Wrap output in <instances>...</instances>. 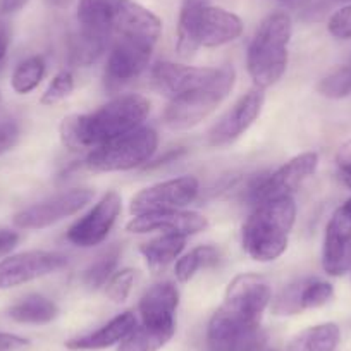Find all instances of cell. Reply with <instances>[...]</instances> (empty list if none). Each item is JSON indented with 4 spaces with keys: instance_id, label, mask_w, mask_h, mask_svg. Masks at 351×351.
I'll list each match as a JSON object with an SVG mask.
<instances>
[{
    "instance_id": "15",
    "label": "cell",
    "mask_w": 351,
    "mask_h": 351,
    "mask_svg": "<svg viewBox=\"0 0 351 351\" xmlns=\"http://www.w3.org/2000/svg\"><path fill=\"white\" fill-rule=\"evenodd\" d=\"M265 95L260 88H255L243 95L208 131V143L212 147H226L234 143L250 130L260 116Z\"/></svg>"
},
{
    "instance_id": "35",
    "label": "cell",
    "mask_w": 351,
    "mask_h": 351,
    "mask_svg": "<svg viewBox=\"0 0 351 351\" xmlns=\"http://www.w3.org/2000/svg\"><path fill=\"white\" fill-rule=\"evenodd\" d=\"M327 29L334 38L350 40L351 38V5L341 8L339 11L330 16L327 23Z\"/></svg>"
},
{
    "instance_id": "34",
    "label": "cell",
    "mask_w": 351,
    "mask_h": 351,
    "mask_svg": "<svg viewBox=\"0 0 351 351\" xmlns=\"http://www.w3.org/2000/svg\"><path fill=\"white\" fill-rule=\"evenodd\" d=\"M134 278H136V271L133 269H123V271L116 272L106 285L107 298L114 303L126 302L131 288H133Z\"/></svg>"
},
{
    "instance_id": "3",
    "label": "cell",
    "mask_w": 351,
    "mask_h": 351,
    "mask_svg": "<svg viewBox=\"0 0 351 351\" xmlns=\"http://www.w3.org/2000/svg\"><path fill=\"white\" fill-rule=\"evenodd\" d=\"M293 23L286 12H272L260 23L248 47V73L258 88L278 83L288 66Z\"/></svg>"
},
{
    "instance_id": "16",
    "label": "cell",
    "mask_w": 351,
    "mask_h": 351,
    "mask_svg": "<svg viewBox=\"0 0 351 351\" xmlns=\"http://www.w3.org/2000/svg\"><path fill=\"white\" fill-rule=\"evenodd\" d=\"M334 298V288L322 279H300L286 286L272 302L276 315H296L305 310L320 308Z\"/></svg>"
},
{
    "instance_id": "22",
    "label": "cell",
    "mask_w": 351,
    "mask_h": 351,
    "mask_svg": "<svg viewBox=\"0 0 351 351\" xmlns=\"http://www.w3.org/2000/svg\"><path fill=\"white\" fill-rule=\"evenodd\" d=\"M243 33V21L234 12L208 4L204 9L198 26V45L215 49L234 42Z\"/></svg>"
},
{
    "instance_id": "11",
    "label": "cell",
    "mask_w": 351,
    "mask_h": 351,
    "mask_svg": "<svg viewBox=\"0 0 351 351\" xmlns=\"http://www.w3.org/2000/svg\"><path fill=\"white\" fill-rule=\"evenodd\" d=\"M123 210V198L117 191L104 195L93 208L77 219L67 231V241L80 248H92L100 245L109 236Z\"/></svg>"
},
{
    "instance_id": "43",
    "label": "cell",
    "mask_w": 351,
    "mask_h": 351,
    "mask_svg": "<svg viewBox=\"0 0 351 351\" xmlns=\"http://www.w3.org/2000/svg\"><path fill=\"white\" fill-rule=\"evenodd\" d=\"M49 2L52 5H56V8H67L73 0H49Z\"/></svg>"
},
{
    "instance_id": "42",
    "label": "cell",
    "mask_w": 351,
    "mask_h": 351,
    "mask_svg": "<svg viewBox=\"0 0 351 351\" xmlns=\"http://www.w3.org/2000/svg\"><path fill=\"white\" fill-rule=\"evenodd\" d=\"M341 181L351 190V167L341 169Z\"/></svg>"
},
{
    "instance_id": "13",
    "label": "cell",
    "mask_w": 351,
    "mask_h": 351,
    "mask_svg": "<svg viewBox=\"0 0 351 351\" xmlns=\"http://www.w3.org/2000/svg\"><path fill=\"white\" fill-rule=\"evenodd\" d=\"M93 191L86 188H76L66 193L56 195L45 202L32 205L19 214H16L14 224L19 229H43L69 215L77 214L93 200Z\"/></svg>"
},
{
    "instance_id": "1",
    "label": "cell",
    "mask_w": 351,
    "mask_h": 351,
    "mask_svg": "<svg viewBox=\"0 0 351 351\" xmlns=\"http://www.w3.org/2000/svg\"><path fill=\"white\" fill-rule=\"evenodd\" d=\"M148 114L150 102L145 97L119 95L95 112L66 117L60 124V138L73 152L97 148L141 128Z\"/></svg>"
},
{
    "instance_id": "6",
    "label": "cell",
    "mask_w": 351,
    "mask_h": 351,
    "mask_svg": "<svg viewBox=\"0 0 351 351\" xmlns=\"http://www.w3.org/2000/svg\"><path fill=\"white\" fill-rule=\"evenodd\" d=\"M157 133L152 128L141 126L93 148L86 157V167L93 172L130 171L147 164L157 150Z\"/></svg>"
},
{
    "instance_id": "29",
    "label": "cell",
    "mask_w": 351,
    "mask_h": 351,
    "mask_svg": "<svg viewBox=\"0 0 351 351\" xmlns=\"http://www.w3.org/2000/svg\"><path fill=\"white\" fill-rule=\"evenodd\" d=\"M174 332L154 330L145 326H136L126 339L121 341L117 351H158L172 339Z\"/></svg>"
},
{
    "instance_id": "24",
    "label": "cell",
    "mask_w": 351,
    "mask_h": 351,
    "mask_svg": "<svg viewBox=\"0 0 351 351\" xmlns=\"http://www.w3.org/2000/svg\"><path fill=\"white\" fill-rule=\"evenodd\" d=\"M210 0H183L181 2L180 21H178V53L184 59L195 56L198 45V26L202 12Z\"/></svg>"
},
{
    "instance_id": "40",
    "label": "cell",
    "mask_w": 351,
    "mask_h": 351,
    "mask_svg": "<svg viewBox=\"0 0 351 351\" xmlns=\"http://www.w3.org/2000/svg\"><path fill=\"white\" fill-rule=\"evenodd\" d=\"M29 0H0V14L9 16L25 9Z\"/></svg>"
},
{
    "instance_id": "44",
    "label": "cell",
    "mask_w": 351,
    "mask_h": 351,
    "mask_svg": "<svg viewBox=\"0 0 351 351\" xmlns=\"http://www.w3.org/2000/svg\"><path fill=\"white\" fill-rule=\"evenodd\" d=\"M350 269H351V267H350Z\"/></svg>"
},
{
    "instance_id": "14",
    "label": "cell",
    "mask_w": 351,
    "mask_h": 351,
    "mask_svg": "<svg viewBox=\"0 0 351 351\" xmlns=\"http://www.w3.org/2000/svg\"><path fill=\"white\" fill-rule=\"evenodd\" d=\"M322 267L329 276L339 278L351 267V198L336 208L324 234Z\"/></svg>"
},
{
    "instance_id": "18",
    "label": "cell",
    "mask_w": 351,
    "mask_h": 351,
    "mask_svg": "<svg viewBox=\"0 0 351 351\" xmlns=\"http://www.w3.org/2000/svg\"><path fill=\"white\" fill-rule=\"evenodd\" d=\"M219 74V67H193L174 62H158L152 69V80L157 90L169 99L184 95L208 84Z\"/></svg>"
},
{
    "instance_id": "32",
    "label": "cell",
    "mask_w": 351,
    "mask_h": 351,
    "mask_svg": "<svg viewBox=\"0 0 351 351\" xmlns=\"http://www.w3.org/2000/svg\"><path fill=\"white\" fill-rule=\"evenodd\" d=\"M317 92L327 99L339 100L351 95V66L339 67L327 74L320 83L317 84Z\"/></svg>"
},
{
    "instance_id": "37",
    "label": "cell",
    "mask_w": 351,
    "mask_h": 351,
    "mask_svg": "<svg viewBox=\"0 0 351 351\" xmlns=\"http://www.w3.org/2000/svg\"><path fill=\"white\" fill-rule=\"evenodd\" d=\"M28 344V339H25V337L9 332H0V351H21Z\"/></svg>"
},
{
    "instance_id": "27",
    "label": "cell",
    "mask_w": 351,
    "mask_h": 351,
    "mask_svg": "<svg viewBox=\"0 0 351 351\" xmlns=\"http://www.w3.org/2000/svg\"><path fill=\"white\" fill-rule=\"evenodd\" d=\"M57 315H59V308L56 303L42 295L26 296L9 308V317L14 322L33 324V326L52 322Z\"/></svg>"
},
{
    "instance_id": "30",
    "label": "cell",
    "mask_w": 351,
    "mask_h": 351,
    "mask_svg": "<svg viewBox=\"0 0 351 351\" xmlns=\"http://www.w3.org/2000/svg\"><path fill=\"white\" fill-rule=\"evenodd\" d=\"M45 76V60L40 56L28 57L14 69L11 77L12 90L19 95L33 92Z\"/></svg>"
},
{
    "instance_id": "17",
    "label": "cell",
    "mask_w": 351,
    "mask_h": 351,
    "mask_svg": "<svg viewBox=\"0 0 351 351\" xmlns=\"http://www.w3.org/2000/svg\"><path fill=\"white\" fill-rule=\"evenodd\" d=\"M208 221L198 212L188 210H158L136 215L128 224V231L136 234L160 231L162 234H180L188 238L191 234L205 231Z\"/></svg>"
},
{
    "instance_id": "39",
    "label": "cell",
    "mask_w": 351,
    "mask_h": 351,
    "mask_svg": "<svg viewBox=\"0 0 351 351\" xmlns=\"http://www.w3.org/2000/svg\"><path fill=\"white\" fill-rule=\"evenodd\" d=\"M11 25L5 18H0V64L4 62L5 56H8L9 45H11Z\"/></svg>"
},
{
    "instance_id": "8",
    "label": "cell",
    "mask_w": 351,
    "mask_h": 351,
    "mask_svg": "<svg viewBox=\"0 0 351 351\" xmlns=\"http://www.w3.org/2000/svg\"><path fill=\"white\" fill-rule=\"evenodd\" d=\"M162 33L157 16L134 0H116L114 11V40L136 49L154 52Z\"/></svg>"
},
{
    "instance_id": "25",
    "label": "cell",
    "mask_w": 351,
    "mask_h": 351,
    "mask_svg": "<svg viewBox=\"0 0 351 351\" xmlns=\"http://www.w3.org/2000/svg\"><path fill=\"white\" fill-rule=\"evenodd\" d=\"M186 245V238L180 234H162L140 246V253L152 271H162L174 262Z\"/></svg>"
},
{
    "instance_id": "38",
    "label": "cell",
    "mask_w": 351,
    "mask_h": 351,
    "mask_svg": "<svg viewBox=\"0 0 351 351\" xmlns=\"http://www.w3.org/2000/svg\"><path fill=\"white\" fill-rule=\"evenodd\" d=\"M19 241L18 232L11 229H0V256H5L16 248Z\"/></svg>"
},
{
    "instance_id": "33",
    "label": "cell",
    "mask_w": 351,
    "mask_h": 351,
    "mask_svg": "<svg viewBox=\"0 0 351 351\" xmlns=\"http://www.w3.org/2000/svg\"><path fill=\"white\" fill-rule=\"evenodd\" d=\"M74 90V76L69 71H62V73L56 74L53 80L50 81L49 88L45 90L42 97L43 106H56V104L62 102L64 99L73 93Z\"/></svg>"
},
{
    "instance_id": "19",
    "label": "cell",
    "mask_w": 351,
    "mask_h": 351,
    "mask_svg": "<svg viewBox=\"0 0 351 351\" xmlns=\"http://www.w3.org/2000/svg\"><path fill=\"white\" fill-rule=\"evenodd\" d=\"M271 300V286L265 279L256 274H243L229 282L222 305L246 317L262 320Z\"/></svg>"
},
{
    "instance_id": "26",
    "label": "cell",
    "mask_w": 351,
    "mask_h": 351,
    "mask_svg": "<svg viewBox=\"0 0 351 351\" xmlns=\"http://www.w3.org/2000/svg\"><path fill=\"white\" fill-rule=\"evenodd\" d=\"M339 341V327L334 322H326L302 330L286 351H336Z\"/></svg>"
},
{
    "instance_id": "12",
    "label": "cell",
    "mask_w": 351,
    "mask_h": 351,
    "mask_svg": "<svg viewBox=\"0 0 351 351\" xmlns=\"http://www.w3.org/2000/svg\"><path fill=\"white\" fill-rule=\"evenodd\" d=\"M67 265V258L56 252H23L0 262V289H11L53 274Z\"/></svg>"
},
{
    "instance_id": "9",
    "label": "cell",
    "mask_w": 351,
    "mask_h": 351,
    "mask_svg": "<svg viewBox=\"0 0 351 351\" xmlns=\"http://www.w3.org/2000/svg\"><path fill=\"white\" fill-rule=\"evenodd\" d=\"M317 167H319V155L315 152H305V154L296 155L285 165H281L278 171L256 181L250 188V198L256 205L269 198L293 197V193L308 180L310 176L315 174Z\"/></svg>"
},
{
    "instance_id": "28",
    "label": "cell",
    "mask_w": 351,
    "mask_h": 351,
    "mask_svg": "<svg viewBox=\"0 0 351 351\" xmlns=\"http://www.w3.org/2000/svg\"><path fill=\"white\" fill-rule=\"evenodd\" d=\"M219 252L210 245H202L197 248L191 250L190 253H186L184 256H181L178 262H176V278L180 282H188L197 276V272L200 269L210 267L217 262Z\"/></svg>"
},
{
    "instance_id": "23",
    "label": "cell",
    "mask_w": 351,
    "mask_h": 351,
    "mask_svg": "<svg viewBox=\"0 0 351 351\" xmlns=\"http://www.w3.org/2000/svg\"><path fill=\"white\" fill-rule=\"evenodd\" d=\"M136 327V317L133 312H124L121 315L114 317L109 324L100 327L99 330L86 336L74 337L66 343L67 350H104L112 344L121 343L130 336L131 330Z\"/></svg>"
},
{
    "instance_id": "7",
    "label": "cell",
    "mask_w": 351,
    "mask_h": 351,
    "mask_svg": "<svg viewBox=\"0 0 351 351\" xmlns=\"http://www.w3.org/2000/svg\"><path fill=\"white\" fill-rule=\"evenodd\" d=\"M265 334L260 320L222 305L212 315L207 329L208 351H260Z\"/></svg>"
},
{
    "instance_id": "4",
    "label": "cell",
    "mask_w": 351,
    "mask_h": 351,
    "mask_svg": "<svg viewBox=\"0 0 351 351\" xmlns=\"http://www.w3.org/2000/svg\"><path fill=\"white\" fill-rule=\"evenodd\" d=\"M114 11L116 0H80L77 33L69 49L74 66H92L106 52L114 33Z\"/></svg>"
},
{
    "instance_id": "21",
    "label": "cell",
    "mask_w": 351,
    "mask_h": 351,
    "mask_svg": "<svg viewBox=\"0 0 351 351\" xmlns=\"http://www.w3.org/2000/svg\"><path fill=\"white\" fill-rule=\"evenodd\" d=\"M150 57L152 52L114 40L112 49L107 57L106 73H104V83L107 90L116 93L121 88L136 80L147 69Z\"/></svg>"
},
{
    "instance_id": "31",
    "label": "cell",
    "mask_w": 351,
    "mask_h": 351,
    "mask_svg": "<svg viewBox=\"0 0 351 351\" xmlns=\"http://www.w3.org/2000/svg\"><path fill=\"white\" fill-rule=\"evenodd\" d=\"M121 250L119 246H110L109 250L102 253V255L97 256L95 262L86 269L84 272V285L90 289H99L102 286L107 285L110 278L114 276L117 269V263H119Z\"/></svg>"
},
{
    "instance_id": "41",
    "label": "cell",
    "mask_w": 351,
    "mask_h": 351,
    "mask_svg": "<svg viewBox=\"0 0 351 351\" xmlns=\"http://www.w3.org/2000/svg\"><path fill=\"white\" fill-rule=\"evenodd\" d=\"M336 160L339 164L341 169L351 167V140H348L346 143L341 145V148L337 150Z\"/></svg>"
},
{
    "instance_id": "20",
    "label": "cell",
    "mask_w": 351,
    "mask_h": 351,
    "mask_svg": "<svg viewBox=\"0 0 351 351\" xmlns=\"http://www.w3.org/2000/svg\"><path fill=\"white\" fill-rule=\"evenodd\" d=\"M180 305V291L172 282L155 285L141 296V326L154 330L176 332V310Z\"/></svg>"
},
{
    "instance_id": "36",
    "label": "cell",
    "mask_w": 351,
    "mask_h": 351,
    "mask_svg": "<svg viewBox=\"0 0 351 351\" xmlns=\"http://www.w3.org/2000/svg\"><path fill=\"white\" fill-rule=\"evenodd\" d=\"M19 124L12 119H0V155L11 150L19 140Z\"/></svg>"
},
{
    "instance_id": "10",
    "label": "cell",
    "mask_w": 351,
    "mask_h": 351,
    "mask_svg": "<svg viewBox=\"0 0 351 351\" xmlns=\"http://www.w3.org/2000/svg\"><path fill=\"white\" fill-rule=\"evenodd\" d=\"M200 183L193 176H181L176 180L157 183L136 193L131 200L130 210L133 215L158 210H181L197 198Z\"/></svg>"
},
{
    "instance_id": "2",
    "label": "cell",
    "mask_w": 351,
    "mask_h": 351,
    "mask_svg": "<svg viewBox=\"0 0 351 351\" xmlns=\"http://www.w3.org/2000/svg\"><path fill=\"white\" fill-rule=\"evenodd\" d=\"M295 221L296 204L293 197L260 202L243 226V250L256 262H272L279 258L288 248Z\"/></svg>"
},
{
    "instance_id": "5",
    "label": "cell",
    "mask_w": 351,
    "mask_h": 351,
    "mask_svg": "<svg viewBox=\"0 0 351 351\" xmlns=\"http://www.w3.org/2000/svg\"><path fill=\"white\" fill-rule=\"evenodd\" d=\"M234 81L236 73L231 66L219 67L214 81L169 102L164 112V123L176 131L195 128L224 102L234 86Z\"/></svg>"
}]
</instances>
